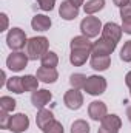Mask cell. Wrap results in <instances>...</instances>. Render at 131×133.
Returning <instances> with one entry per match:
<instances>
[{
  "mask_svg": "<svg viewBox=\"0 0 131 133\" xmlns=\"http://www.w3.org/2000/svg\"><path fill=\"white\" fill-rule=\"evenodd\" d=\"M59 77V73L56 68H46V66H40L37 70V79L40 82H45V84H53L56 82Z\"/></svg>",
  "mask_w": 131,
  "mask_h": 133,
  "instance_id": "obj_13",
  "label": "cell"
},
{
  "mask_svg": "<svg viewBox=\"0 0 131 133\" xmlns=\"http://www.w3.org/2000/svg\"><path fill=\"white\" fill-rule=\"evenodd\" d=\"M11 116H8V111L0 110V129H8Z\"/></svg>",
  "mask_w": 131,
  "mask_h": 133,
  "instance_id": "obj_30",
  "label": "cell"
},
{
  "mask_svg": "<svg viewBox=\"0 0 131 133\" xmlns=\"http://www.w3.org/2000/svg\"><path fill=\"white\" fill-rule=\"evenodd\" d=\"M85 82H86V76L82 74V73H74V74H71V77H69V84H71V87L76 88V90L83 88V87H85Z\"/></svg>",
  "mask_w": 131,
  "mask_h": 133,
  "instance_id": "obj_24",
  "label": "cell"
},
{
  "mask_svg": "<svg viewBox=\"0 0 131 133\" xmlns=\"http://www.w3.org/2000/svg\"><path fill=\"white\" fill-rule=\"evenodd\" d=\"M97 133H119L117 130H110V129H105V127H100L97 130Z\"/></svg>",
  "mask_w": 131,
  "mask_h": 133,
  "instance_id": "obj_35",
  "label": "cell"
},
{
  "mask_svg": "<svg viewBox=\"0 0 131 133\" xmlns=\"http://www.w3.org/2000/svg\"><path fill=\"white\" fill-rule=\"evenodd\" d=\"M51 121H54V115L51 110H46V108H40L37 116H35V122H37V127L40 130L45 129V125H48Z\"/></svg>",
  "mask_w": 131,
  "mask_h": 133,
  "instance_id": "obj_16",
  "label": "cell"
},
{
  "mask_svg": "<svg viewBox=\"0 0 131 133\" xmlns=\"http://www.w3.org/2000/svg\"><path fill=\"white\" fill-rule=\"evenodd\" d=\"M71 50H93V42L86 36H77L71 40Z\"/></svg>",
  "mask_w": 131,
  "mask_h": 133,
  "instance_id": "obj_18",
  "label": "cell"
},
{
  "mask_svg": "<svg viewBox=\"0 0 131 133\" xmlns=\"http://www.w3.org/2000/svg\"><path fill=\"white\" fill-rule=\"evenodd\" d=\"M43 133H65L63 132V125L59 122V121H51L48 125H45V129L42 130Z\"/></svg>",
  "mask_w": 131,
  "mask_h": 133,
  "instance_id": "obj_27",
  "label": "cell"
},
{
  "mask_svg": "<svg viewBox=\"0 0 131 133\" xmlns=\"http://www.w3.org/2000/svg\"><path fill=\"white\" fill-rule=\"evenodd\" d=\"M63 102H65V105L69 110H79L82 107V104H83V95L79 90L71 88V90H68L65 93Z\"/></svg>",
  "mask_w": 131,
  "mask_h": 133,
  "instance_id": "obj_8",
  "label": "cell"
},
{
  "mask_svg": "<svg viewBox=\"0 0 131 133\" xmlns=\"http://www.w3.org/2000/svg\"><path fill=\"white\" fill-rule=\"evenodd\" d=\"M122 33H123L122 26H119V25L114 23V22H108V23H105L103 28H102V37L110 39V40H113V42H116V43L120 40Z\"/></svg>",
  "mask_w": 131,
  "mask_h": 133,
  "instance_id": "obj_9",
  "label": "cell"
},
{
  "mask_svg": "<svg viewBox=\"0 0 131 133\" xmlns=\"http://www.w3.org/2000/svg\"><path fill=\"white\" fill-rule=\"evenodd\" d=\"M127 116H128V119H130V122H131V107L127 108Z\"/></svg>",
  "mask_w": 131,
  "mask_h": 133,
  "instance_id": "obj_39",
  "label": "cell"
},
{
  "mask_svg": "<svg viewBox=\"0 0 131 133\" xmlns=\"http://www.w3.org/2000/svg\"><path fill=\"white\" fill-rule=\"evenodd\" d=\"M6 87H8L9 91L17 93V95H20V93L25 91V88H23V79L19 77V76H12V77H9L8 82H6Z\"/></svg>",
  "mask_w": 131,
  "mask_h": 133,
  "instance_id": "obj_20",
  "label": "cell"
},
{
  "mask_svg": "<svg viewBox=\"0 0 131 133\" xmlns=\"http://www.w3.org/2000/svg\"><path fill=\"white\" fill-rule=\"evenodd\" d=\"M69 2H71V3H72V5H76V6H77V8H79V6H80V5H85V3H83V0H69Z\"/></svg>",
  "mask_w": 131,
  "mask_h": 133,
  "instance_id": "obj_37",
  "label": "cell"
},
{
  "mask_svg": "<svg viewBox=\"0 0 131 133\" xmlns=\"http://www.w3.org/2000/svg\"><path fill=\"white\" fill-rule=\"evenodd\" d=\"M48 39L46 37H33L28 40L26 43V54L31 61H37V59H42L46 53H48Z\"/></svg>",
  "mask_w": 131,
  "mask_h": 133,
  "instance_id": "obj_1",
  "label": "cell"
},
{
  "mask_svg": "<svg viewBox=\"0 0 131 133\" xmlns=\"http://www.w3.org/2000/svg\"><path fill=\"white\" fill-rule=\"evenodd\" d=\"M90 64H91V68L96 71H105L111 65V59L110 56H91Z\"/></svg>",
  "mask_w": 131,
  "mask_h": 133,
  "instance_id": "obj_17",
  "label": "cell"
},
{
  "mask_svg": "<svg viewBox=\"0 0 131 133\" xmlns=\"http://www.w3.org/2000/svg\"><path fill=\"white\" fill-rule=\"evenodd\" d=\"M130 95H131V88H130Z\"/></svg>",
  "mask_w": 131,
  "mask_h": 133,
  "instance_id": "obj_40",
  "label": "cell"
},
{
  "mask_svg": "<svg viewBox=\"0 0 131 133\" xmlns=\"http://www.w3.org/2000/svg\"><path fill=\"white\" fill-rule=\"evenodd\" d=\"M117 43L110 40V39H105V37H100L99 40H96L93 43V50H91V56H110L114 50H116Z\"/></svg>",
  "mask_w": 131,
  "mask_h": 133,
  "instance_id": "obj_5",
  "label": "cell"
},
{
  "mask_svg": "<svg viewBox=\"0 0 131 133\" xmlns=\"http://www.w3.org/2000/svg\"><path fill=\"white\" fill-rule=\"evenodd\" d=\"M16 101L12 99V98H9V96H2L0 98V110H3V111H12L14 108H16Z\"/></svg>",
  "mask_w": 131,
  "mask_h": 133,
  "instance_id": "obj_26",
  "label": "cell"
},
{
  "mask_svg": "<svg viewBox=\"0 0 131 133\" xmlns=\"http://www.w3.org/2000/svg\"><path fill=\"white\" fill-rule=\"evenodd\" d=\"M125 84L131 88V71H128V73H127V76H125Z\"/></svg>",
  "mask_w": 131,
  "mask_h": 133,
  "instance_id": "obj_36",
  "label": "cell"
},
{
  "mask_svg": "<svg viewBox=\"0 0 131 133\" xmlns=\"http://www.w3.org/2000/svg\"><path fill=\"white\" fill-rule=\"evenodd\" d=\"M83 90L88 95H91V96H99V95L105 93V90H106V81H105V77L97 76V74L90 76V77H86Z\"/></svg>",
  "mask_w": 131,
  "mask_h": 133,
  "instance_id": "obj_3",
  "label": "cell"
},
{
  "mask_svg": "<svg viewBox=\"0 0 131 133\" xmlns=\"http://www.w3.org/2000/svg\"><path fill=\"white\" fill-rule=\"evenodd\" d=\"M31 26L34 31H48L51 28V19L45 14H37L31 20Z\"/></svg>",
  "mask_w": 131,
  "mask_h": 133,
  "instance_id": "obj_14",
  "label": "cell"
},
{
  "mask_svg": "<svg viewBox=\"0 0 131 133\" xmlns=\"http://www.w3.org/2000/svg\"><path fill=\"white\" fill-rule=\"evenodd\" d=\"M59 14L63 20H74L79 16V8L76 5H72L69 0H65V2H62V5L59 8Z\"/></svg>",
  "mask_w": 131,
  "mask_h": 133,
  "instance_id": "obj_12",
  "label": "cell"
},
{
  "mask_svg": "<svg viewBox=\"0 0 131 133\" xmlns=\"http://www.w3.org/2000/svg\"><path fill=\"white\" fill-rule=\"evenodd\" d=\"M100 127H105V129H110V130H117L122 127V121L117 115H106L102 121H100Z\"/></svg>",
  "mask_w": 131,
  "mask_h": 133,
  "instance_id": "obj_19",
  "label": "cell"
},
{
  "mask_svg": "<svg viewBox=\"0 0 131 133\" xmlns=\"http://www.w3.org/2000/svg\"><path fill=\"white\" fill-rule=\"evenodd\" d=\"M120 59L123 62H131V40L125 42L120 50Z\"/></svg>",
  "mask_w": 131,
  "mask_h": 133,
  "instance_id": "obj_28",
  "label": "cell"
},
{
  "mask_svg": "<svg viewBox=\"0 0 131 133\" xmlns=\"http://www.w3.org/2000/svg\"><path fill=\"white\" fill-rule=\"evenodd\" d=\"M122 30H123V33L131 34V17L122 19Z\"/></svg>",
  "mask_w": 131,
  "mask_h": 133,
  "instance_id": "obj_32",
  "label": "cell"
},
{
  "mask_svg": "<svg viewBox=\"0 0 131 133\" xmlns=\"http://www.w3.org/2000/svg\"><path fill=\"white\" fill-rule=\"evenodd\" d=\"M5 79H6V74H5V71H2V79H0V87H2V85H5Z\"/></svg>",
  "mask_w": 131,
  "mask_h": 133,
  "instance_id": "obj_38",
  "label": "cell"
},
{
  "mask_svg": "<svg viewBox=\"0 0 131 133\" xmlns=\"http://www.w3.org/2000/svg\"><path fill=\"white\" fill-rule=\"evenodd\" d=\"M128 17H131V3L120 8V19H128Z\"/></svg>",
  "mask_w": 131,
  "mask_h": 133,
  "instance_id": "obj_31",
  "label": "cell"
},
{
  "mask_svg": "<svg viewBox=\"0 0 131 133\" xmlns=\"http://www.w3.org/2000/svg\"><path fill=\"white\" fill-rule=\"evenodd\" d=\"M40 62H42V66H46V68H56L57 64H59V57H57V54H56L54 51H48V53L40 59Z\"/></svg>",
  "mask_w": 131,
  "mask_h": 133,
  "instance_id": "obj_22",
  "label": "cell"
},
{
  "mask_svg": "<svg viewBox=\"0 0 131 133\" xmlns=\"http://www.w3.org/2000/svg\"><path fill=\"white\" fill-rule=\"evenodd\" d=\"M105 6V0H88L85 5H83V9H85V14L88 16H93L99 11H102Z\"/></svg>",
  "mask_w": 131,
  "mask_h": 133,
  "instance_id": "obj_21",
  "label": "cell"
},
{
  "mask_svg": "<svg viewBox=\"0 0 131 133\" xmlns=\"http://www.w3.org/2000/svg\"><path fill=\"white\" fill-rule=\"evenodd\" d=\"M51 99H53V95L48 90H35V91H33V95H31V102H33L34 107L39 108V110L40 108H45V105Z\"/></svg>",
  "mask_w": 131,
  "mask_h": 133,
  "instance_id": "obj_11",
  "label": "cell"
},
{
  "mask_svg": "<svg viewBox=\"0 0 131 133\" xmlns=\"http://www.w3.org/2000/svg\"><path fill=\"white\" fill-rule=\"evenodd\" d=\"M91 51L90 50H71V54H69V62L74 66H80L83 65L88 57H90Z\"/></svg>",
  "mask_w": 131,
  "mask_h": 133,
  "instance_id": "obj_15",
  "label": "cell"
},
{
  "mask_svg": "<svg viewBox=\"0 0 131 133\" xmlns=\"http://www.w3.org/2000/svg\"><path fill=\"white\" fill-rule=\"evenodd\" d=\"M22 79H23V88H25V91H35V90H39V82L40 81L37 79V76L26 74Z\"/></svg>",
  "mask_w": 131,
  "mask_h": 133,
  "instance_id": "obj_23",
  "label": "cell"
},
{
  "mask_svg": "<svg viewBox=\"0 0 131 133\" xmlns=\"http://www.w3.org/2000/svg\"><path fill=\"white\" fill-rule=\"evenodd\" d=\"M0 19H2V22H3V23H2V30H0V31H5V30L8 28V17H6V14H5V12H2V14H0Z\"/></svg>",
  "mask_w": 131,
  "mask_h": 133,
  "instance_id": "obj_33",
  "label": "cell"
},
{
  "mask_svg": "<svg viewBox=\"0 0 131 133\" xmlns=\"http://www.w3.org/2000/svg\"><path fill=\"white\" fill-rule=\"evenodd\" d=\"M71 133H90V125L83 119H77L71 125Z\"/></svg>",
  "mask_w": 131,
  "mask_h": 133,
  "instance_id": "obj_25",
  "label": "cell"
},
{
  "mask_svg": "<svg viewBox=\"0 0 131 133\" xmlns=\"http://www.w3.org/2000/svg\"><path fill=\"white\" fill-rule=\"evenodd\" d=\"M28 54L22 53V51H16V53H11L6 59V66L11 70V71H22L25 66L28 65Z\"/></svg>",
  "mask_w": 131,
  "mask_h": 133,
  "instance_id": "obj_6",
  "label": "cell"
},
{
  "mask_svg": "<svg viewBox=\"0 0 131 133\" xmlns=\"http://www.w3.org/2000/svg\"><path fill=\"white\" fill-rule=\"evenodd\" d=\"M54 3H56V0H37L39 8L43 11H51L54 8Z\"/></svg>",
  "mask_w": 131,
  "mask_h": 133,
  "instance_id": "obj_29",
  "label": "cell"
},
{
  "mask_svg": "<svg viewBox=\"0 0 131 133\" xmlns=\"http://www.w3.org/2000/svg\"><path fill=\"white\" fill-rule=\"evenodd\" d=\"M28 127H30V118L26 115H23V113H17V115L11 116L8 130H11L12 133H22Z\"/></svg>",
  "mask_w": 131,
  "mask_h": 133,
  "instance_id": "obj_7",
  "label": "cell"
},
{
  "mask_svg": "<svg viewBox=\"0 0 131 133\" xmlns=\"http://www.w3.org/2000/svg\"><path fill=\"white\" fill-rule=\"evenodd\" d=\"M113 2H114V5L119 6V8H122V6H125V5L131 3V0H113Z\"/></svg>",
  "mask_w": 131,
  "mask_h": 133,
  "instance_id": "obj_34",
  "label": "cell"
},
{
  "mask_svg": "<svg viewBox=\"0 0 131 133\" xmlns=\"http://www.w3.org/2000/svg\"><path fill=\"white\" fill-rule=\"evenodd\" d=\"M102 22L94 16H86L82 22H80V31L83 36H86L88 39L91 37H97L99 33L102 31Z\"/></svg>",
  "mask_w": 131,
  "mask_h": 133,
  "instance_id": "obj_2",
  "label": "cell"
},
{
  "mask_svg": "<svg viewBox=\"0 0 131 133\" xmlns=\"http://www.w3.org/2000/svg\"><path fill=\"white\" fill-rule=\"evenodd\" d=\"M6 43H8V46H9L11 50H16V51L22 50V48L28 43L25 31L20 30V28H12V30H9V33L6 36Z\"/></svg>",
  "mask_w": 131,
  "mask_h": 133,
  "instance_id": "obj_4",
  "label": "cell"
},
{
  "mask_svg": "<svg viewBox=\"0 0 131 133\" xmlns=\"http://www.w3.org/2000/svg\"><path fill=\"white\" fill-rule=\"evenodd\" d=\"M106 105L102 101H93L88 107V115L93 121H102L108 113H106Z\"/></svg>",
  "mask_w": 131,
  "mask_h": 133,
  "instance_id": "obj_10",
  "label": "cell"
}]
</instances>
